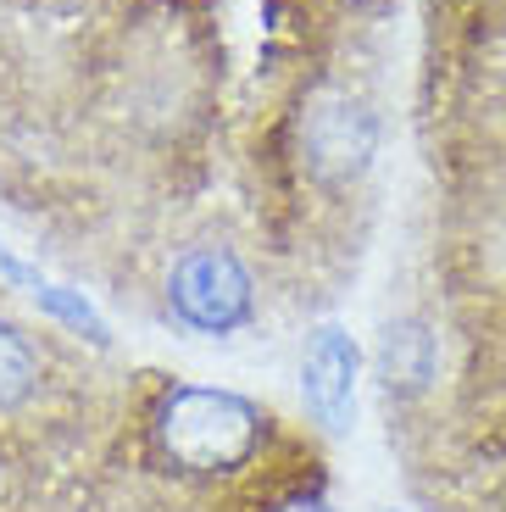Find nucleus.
Masks as SVG:
<instances>
[{
	"instance_id": "1",
	"label": "nucleus",
	"mask_w": 506,
	"mask_h": 512,
	"mask_svg": "<svg viewBox=\"0 0 506 512\" xmlns=\"http://www.w3.org/2000/svg\"><path fill=\"white\" fill-rule=\"evenodd\" d=\"M156 435L173 462H184L195 474H217V468L251 457L262 418L251 401L228 396V390H173L156 412Z\"/></svg>"
},
{
	"instance_id": "2",
	"label": "nucleus",
	"mask_w": 506,
	"mask_h": 512,
	"mask_svg": "<svg viewBox=\"0 0 506 512\" xmlns=\"http://www.w3.org/2000/svg\"><path fill=\"white\" fill-rule=\"evenodd\" d=\"M379 151V117L362 95L351 90H317L301 112V156L312 179L323 184H351L367 173Z\"/></svg>"
},
{
	"instance_id": "3",
	"label": "nucleus",
	"mask_w": 506,
	"mask_h": 512,
	"mask_svg": "<svg viewBox=\"0 0 506 512\" xmlns=\"http://www.w3.org/2000/svg\"><path fill=\"white\" fill-rule=\"evenodd\" d=\"M173 307L195 329L223 334L251 318V279H245V268L228 251L201 245V251H190L173 268Z\"/></svg>"
},
{
	"instance_id": "4",
	"label": "nucleus",
	"mask_w": 506,
	"mask_h": 512,
	"mask_svg": "<svg viewBox=\"0 0 506 512\" xmlns=\"http://www.w3.org/2000/svg\"><path fill=\"white\" fill-rule=\"evenodd\" d=\"M301 390L306 407L329 429H345L356 412V346L345 329H317L306 346V368H301Z\"/></svg>"
},
{
	"instance_id": "5",
	"label": "nucleus",
	"mask_w": 506,
	"mask_h": 512,
	"mask_svg": "<svg viewBox=\"0 0 506 512\" xmlns=\"http://www.w3.org/2000/svg\"><path fill=\"white\" fill-rule=\"evenodd\" d=\"M379 373L390 390H423L434 379V334L423 323H395L379 346Z\"/></svg>"
},
{
	"instance_id": "6",
	"label": "nucleus",
	"mask_w": 506,
	"mask_h": 512,
	"mask_svg": "<svg viewBox=\"0 0 506 512\" xmlns=\"http://www.w3.org/2000/svg\"><path fill=\"white\" fill-rule=\"evenodd\" d=\"M28 384H34V351L23 346V334L12 323H0V407L23 401Z\"/></svg>"
},
{
	"instance_id": "7",
	"label": "nucleus",
	"mask_w": 506,
	"mask_h": 512,
	"mask_svg": "<svg viewBox=\"0 0 506 512\" xmlns=\"http://www.w3.org/2000/svg\"><path fill=\"white\" fill-rule=\"evenodd\" d=\"M284 512H329L323 501H295V507H284Z\"/></svg>"
}]
</instances>
